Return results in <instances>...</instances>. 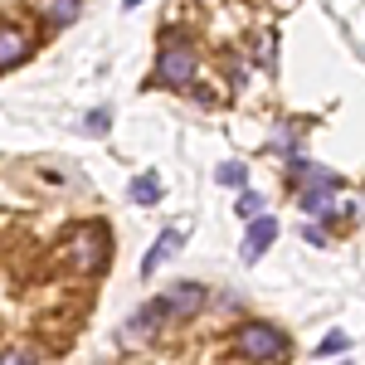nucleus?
<instances>
[{
	"mask_svg": "<svg viewBox=\"0 0 365 365\" xmlns=\"http://www.w3.org/2000/svg\"><path fill=\"white\" fill-rule=\"evenodd\" d=\"M0 365H44V356L29 351V346H5L0 351Z\"/></svg>",
	"mask_w": 365,
	"mask_h": 365,
	"instance_id": "nucleus-13",
	"label": "nucleus"
},
{
	"mask_svg": "<svg viewBox=\"0 0 365 365\" xmlns=\"http://www.w3.org/2000/svg\"><path fill=\"white\" fill-rule=\"evenodd\" d=\"M127 195L137 200V205H161V195H166V185H161V175H156V170H141L137 180L127 185Z\"/></svg>",
	"mask_w": 365,
	"mask_h": 365,
	"instance_id": "nucleus-10",
	"label": "nucleus"
},
{
	"mask_svg": "<svg viewBox=\"0 0 365 365\" xmlns=\"http://www.w3.org/2000/svg\"><path fill=\"white\" fill-rule=\"evenodd\" d=\"M180 244H185V234H180V229H161V239H156V244H151V253L141 258V278H151V273H156V268H161V263H166Z\"/></svg>",
	"mask_w": 365,
	"mask_h": 365,
	"instance_id": "nucleus-9",
	"label": "nucleus"
},
{
	"mask_svg": "<svg viewBox=\"0 0 365 365\" xmlns=\"http://www.w3.org/2000/svg\"><path fill=\"white\" fill-rule=\"evenodd\" d=\"M200 78V44L185 25H166L161 29V44H156V68H151V83L161 88H195Z\"/></svg>",
	"mask_w": 365,
	"mask_h": 365,
	"instance_id": "nucleus-1",
	"label": "nucleus"
},
{
	"mask_svg": "<svg viewBox=\"0 0 365 365\" xmlns=\"http://www.w3.org/2000/svg\"><path fill=\"white\" fill-rule=\"evenodd\" d=\"M287 180H292L297 190H336V185H341L336 170H327V166H307V161H292Z\"/></svg>",
	"mask_w": 365,
	"mask_h": 365,
	"instance_id": "nucleus-8",
	"label": "nucleus"
},
{
	"mask_svg": "<svg viewBox=\"0 0 365 365\" xmlns=\"http://www.w3.org/2000/svg\"><path fill=\"white\" fill-rule=\"evenodd\" d=\"M44 15H49L54 25H73V20L83 15V0H44Z\"/></svg>",
	"mask_w": 365,
	"mask_h": 365,
	"instance_id": "nucleus-11",
	"label": "nucleus"
},
{
	"mask_svg": "<svg viewBox=\"0 0 365 365\" xmlns=\"http://www.w3.org/2000/svg\"><path fill=\"white\" fill-rule=\"evenodd\" d=\"M234 356L249 365H268V361H282L287 356V331L273 327V322H249L234 331Z\"/></svg>",
	"mask_w": 365,
	"mask_h": 365,
	"instance_id": "nucleus-3",
	"label": "nucleus"
},
{
	"mask_svg": "<svg viewBox=\"0 0 365 365\" xmlns=\"http://www.w3.org/2000/svg\"><path fill=\"white\" fill-rule=\"evenodd\" d=\"M108 122H113L108 108H93V113L83 117V132H88V137H103V132H108Z\"/></svg>",
	"mask_w": 365,
	"mask_h": 365,
	"instance_id": "nucleus-15",
	"label": "nucleus"
},
{
	"mask_svg": "<svg viewBox=\"0 0 365 365\" xmlns=\"http://www.w3.org/2000/svg\"><path fill=\"white\" fill-rule=\"evenodd\" d=\"M108 258H113V234L103 220H83L58 239V263L78 278H98L108 268Z\"/></svg>",
	"mask_w": 365,
	"mask_h": 365,
	"instance_id": "nucleus-2",
	"label": "nucleus"
},
{
	"mask_svg": "<svg viewBox=\"0 0 365 365\" xmlns=\"http://www.w3.org/2000/svg\"><path fill=\"white\" fill-rule=\"evenodd\" d=\"M166 322H175V317H170V307H166V297H151V302H146V307H141L137 317L122 327V346H141V341H151L161 327H166Z\"/></svg>",
	"mask_w": 365,
	"mask_h": 365,
	"instance_id": "nucleus-4",
	"label": "nucleus"
},
{
	"mask_svg": "<svg viewBox=\"0 0 365 365\" xmlns=\"http://www.w3.org/2000/svg\"><path fill=\"white\" fill-rule=\"evenodd\" d=\"M273 49H278V39L263 34V39H258V63H273Z\"/></svg>",
	"mask_w": 365,
	"mask_h": 365,
	"instance_id": "nucleus-17",
	"label": "nucleus"
},
{
	"mask_svg": "<svg viewBox=\"0 0 365 365\" xmlns=\"http://www.w3.org/2000/svg\"><path fill=\"white\" fill-rule=\"evenodd\" d=\"M29 49H34L29 29H20L15 20H0V73H5V68H15V63H25Z\"/></svg>",
	"mask_w": 365,
	"mask_h": 365,
	"instance_id": "nucleus-6",
	"label": "nucleus"
},
{
	"mask_svg": "<svg viewBox=\"0 0 365 365\" xmlns=\"http://www.w3.org/2000/svg\"><path fill=\"white\" fill-rule=\"evenodd\" d=\"M317 351H322V356H336V351H346V331H331V336L322 341Z\"/></svg>",
	"mask_w": 365,
	"mask_h": 365,
	"instance_id": "nucleus-16",
	"label": "nucleus"
},
{
	"mask_svg": "<svg viewBox=\"0 0 365 365\" xmlns=\"http://www.w3.org/2000/svg\"><path fill=\"white\" fill-rule=\"evenodd\" d=\"M268 244H278V220H273V215L249 220V234H244V263H258V258L268 253Z\"/></svg>",
	"mask_w": 365,
	"mask_h": 365,
	"instance_id": "nucleus-7",
	"label": "nucleus"
},
{
	"mask_svg": "<svg viewBox=\"0 0 365 365\" xmlns=\"http://www.w3.org/2000/svg\"><path fill=\"white\" fill-rule=\"evenodd\" d=\"M302 239H307V244H317V249H327V229H317V225L302 229Z\"/></svg>",
	"mask_w": 365,
	"mask_h": 365,
	"instance_id": "nucleus-18",
	"label": "nucleus"
},
{
	"mask_svg": "<svg viewBox=\"0 0 365 365\" xmlns=\"http://www.w3.org/2000/svg\"><path fill=\"white\" fill-rule=\"evenodd\" d=\"M215 180L229 185V190H249V166L244 161H225V166L215 170Z\"/></svg>",
	"mask_w": 365,
	"mask_h": 365,
	"instance_id": "nucleus-12",
	"label": "nucleus"
},
{
	"mask_svg": "<svg viewBox=\"0 0 365 365\" xmlns=\"http://www.w3.org/2000/svg\"><path fill=\"white\" fill-rule=\"evenodd\" d=\"M258 210H263V195H258V190H239L234 215H239V220H258Z\"/></svg>",
	"mask_w": 365,
	"mask_h": 365,
	"instance_id": "nucleus-14",
	"label": "nucleus"
},
{
	"mask_svg": "<svg viewBox=\"0 0 365 365\" xmlns=\"http://www.w3.org/2000/svg\"><path fill=\"white\" fill-rule=\"evenodd\" d=\"M161 297H166V307H170L175 322H190V317L210 302V287H205V282H175V287L161 292Z\"/></svg>",
	"mask_w": 365,
	"mask_h": 365,
	"instance_id": "nucleus-5",
	"label": "nucleus"
}]
</instances>
